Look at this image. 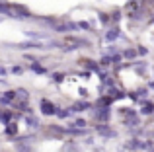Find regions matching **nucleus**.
I'll use <instances>...</instances> for the list:
<instances>
[{
  "instance_id": "dca6fc26",
  "label": "nucleus",
  "mask_w": 154,
  "mask_h": 152,
  "mask_svg": "<svg viewBox=\"0 0 154 152\" xmlns=\"http://www.w3.org/2000/svg\"><path fill=\"white\" fill-rule=\"evenodd\" d=\"M121 57L127 59V61H133V59H137V49H125L121 53Z\"/></svg>"
},
{
  "instance_id": "9d476101",
  "label": "nucleus",
  "mask_w": 154,
  "mask_h": 152,
  "mask_svg": "<svg viewBox=\"0 0 154 152\" xmlns=\"http://www.w3.org/2000/svg\"><path fill=\"white\" fill-rule=\"evenodd\" d=\"M4 135L6 137H18V125H16V121H12V123H8L6 125V131H4Z\"/></svg>"
},
{
  "instance_id": "a878e982",
  "label": "nucleus",
  "mask_w": 154,
  "mask_h": 152,
  "mask_svg": "<svg viewBox=\"0 0 154 152\" xmlns=\"http://www.w3.org/2000/svg\"><path fill=\"white\" fill-rule=\"evenodd\" d=\"M53 78H55V82H63V80H64V74L63 72H55V74H53Z\"/></svg>"
},
{
  "instance_id": "39448f33",
  "label": "nucleus",
  "mask_w": 154,
  "mask_h": 152,
  "mask_svg": "<svg viewBox=\"0 0 154 152\" xmlns=\"http://www.w3.org/2000/svg\"><path fill=\"white\" fill-rule=\"evenodd\" d=\"M109 117H111V109H109V107H102V109H98V113L94 115V119H96V121H100V125L107 123Z\"/></svg>"
},
{
  "instance_id": "aec40b11",
  "label": "nucleus",
  "mask_w": 154,
  "mask_h": 152,
  "mask_svg": "<svg viewBox=\"0 0 154 152\" xmlns=\"http://www.w3.org/2000/svg\"><path fill=\"white\" fill-rule=\"evenodd\" d=\"M18 47H22V49H33V47H37V49H39V47H43V43H20V45Z\"/></svg>"
},
{
  "instance_id": "cd10ccee",
  "label": "nucleus",
  "mask_w": 154,
  "mask_h": 152,
  "mask_svg": "<svg viewBox=\"0 0 154 152\" xmlns=\"http://www.w3.org/2000/svg\"><path fill=\"white\" fill-rule=\"evenodd\" d=\"M78 27H80V29H90V23H88V22H80Z\"/></svg>"
},
{
  "instance_id": "423d86ee",
  "label": "nucleus",
  "mask_w": 154,
  "mask_h": 152,
  "mask_svg": "<svg viewBox=\"0 0 154 152\" xmlns=\"http://www.w3.org/2000/svg\"><path fill=\"white\" fill-rule=\"evenodd\" d=\"M127 150H146V142H143L140 138H131V141L125 144Z\"/></svg>"
},
{
  "instance_id": "7ed1b4c3",
  "label": "nucleus",
  "mask_w": 154,
  "mask_h": 152,
  "mask_svg": "<svg viewBox=\"0 0 154 152\" xmlns=\"http://www.w3.org/2000/svg\"><path fill=\"white\" fill-rule=\"evenodd\" d=\"M10 8H12V12H14V16L16 18H29L31 16V12L27 10L26 6H22V4H10Z\"/></svg>"
},
{
  "instance_id": "412c9836",
  "label": "nucleus",
  "mask_w": 154,
  "mask_h": 152,
  "mask_svg": "<svg viewBox=\"0 0 154 152\" xmlns=\"http://www.w3.org/2000/svg\"><path fill=\"white\" fill-rule=\"evenodd\" d=\"M86 125H88V123L84 121V119H74V125H72V127H74V129H80V131H86V129H84Z\"/></svg>"
},
{
  "instance_id": "393cba45",
  "label": "nucleus",
  "mask_w": 154,
  "mask_h": 152,
  "mask_svg": "<svg viewBox=\"0 0 154 152\" xmlns=\"http://www.w3.org/2000/svg\"><path fill=\"white\" fill-rule=\"evenodd\" d=\"M10 72H12V74H22L23 68H22L20 65H16V66H12V68H10Z\"/></svg>"
},
{
  "instance_id": "2eb2a0df",
  "label": "nucleus",
  "mask_w": 154,
  "mask_h": 152,
  "mask_svg": "<svg viewBox=\"0 0 154 152\" xmlns=\"http://www.w3.org/2000/svg\"><path fill=\"white\" fill-rule=\"evenodd\" d=\"M16 96H18L20 102H27V99H29V92L23 90V88H18V90H16Z\"/></svg>"
},
{
  "instance_id": "a211bd4d",
  "label": "nucleus",
  "mask_w": 154,
  "mask_h": 152,
  "mask_svg": "<svg viewBox=\"0 0 154 152\" xmlns=\"http://www.w3.org/2000/svg\"><path fill=\"white\" fill-rule=\"evenodd\" d=\"M57 117L59 119H68L70 117V109H63V107H57Z\"/></svg>"
},
{
  "instance_id": "ddd939ff",
  "label": "nucleus",
  "mask_w": 154,
  "mask_h": 152,
  "mask_svg": "<svg viewBox=\"0 0 154 152\" xmlns=\"http://www.w3.org/2000/svg\"><path fill=\"white\" fill-rule=\"evenodd\" d=\"M29 70H33L35 74H47V72H49V70H47L45 66H41L39 62H31V65H29Z\"/></svg>"
},
{
  "instance_id": "6e6552de",
  "label": "nucleus",
  "mask_w": 154,
  "mask_h": 152,
  "mask_svg": "<svg viewBox=\"0 0 154 152\" xmlns=\"http://www.w3.org/2000/svg\"><path fill=\"white\" fill-rule=\"evenodd\" d=\"M86 109H90V102H76L70 107V113H78V111H86Z\"/></svg>"
},
{
  "instance_id": "c756f323",
  "label": "nucleus",
  "mask_w": 154,
  "mask_h": 152,
  "mask_svg": "<svg viewBox=\"0 0 154 152\" xmlns=\"http://www.w3.org/2000/svg\"><path fill=\"white\" fill-rule=\"evenodd\" d=\"M8 74V70L6 68H2V66H0V76H6Z\"/></svg>"
},
{
  "instance_id": "f8f14e48",
  "label": "nucleus",
  "mask_w": 154,
  "mask_h": 152,
  "mask_svg": "<svg viewBox=\"0 0 154 152\" xmlns=\"http://www.w3.org/2000/svg\"><path fill=\"white\" fill-rule=\"evenodd\" d=\"M123 125H127V127H137V125H139V117H137V113L129 115V117H123Z\"/></svg>"
},
{
  "instance_id": "9b49d317",
  "label": "nucleus",
  "mask_w": 154,
  "mask_h": 152,
  "mask_svg": "<svg viewBox=\"0 0 154 152\" xmlns=\"http://www.w3.org/2000/svg\"><path fill=\"white\" fill-rule=\"evenodd\" d=\"M26 125H27V129H37L39 119L35 117V115H26Z\"/></svg>"
},
{
  "instance_id": "6ab92c4d",
  "label": "nucleus",
  "mask_w": 154,
  "mask_h": 152,
  "mask_svg": "<svg viewBox=\"0 0 154 152\" xmlns=\"http://www.w3.org/2000/svg\"><path fill=\"white\" fill-rule=\"evenodd\" d=\"M111 103H113V98H111V96H103V98L98 102V105L100 107H109Z\"/></svg>"
},
{
  "instance_id": "5701e85b",
  "label": "nucleus",
  "mask_w": 154,
  "mask_h": 152,
  "mask_svg": "<svg viewBox=\"0 0 154 152\" xmlns=\"http://www.w3.org/2000/svg\"><path fill=\"white\" fill-rule=\"evenodd\" d=\"M109 65H113L111 57H109V55H103V59L100 61V66H109Z\"/></svg>"
},
{
  "instance_id": "2f4dec72",
  "label": "nucleus",
  "mask_w": 154,
  "mask_h": 152,
  "mask_svg": "<svg viewBox=\"0 0 154 152\" xmlns=\"http://www.w3.org/2000/svg\"><path fill=\"white\" fill-rule=\"evenodd\" d=\"M152 23H154V20H152Z\"/></svg>"
},
{
  "instance_id": "20e7f679",
  "label": "nucleus",
  "mask_w": 154,
  "mask_h": 152,
  "mask_svg": "<svg viewBox=\"0 0 154 152\" xmlns=\"http://www.w3.org/2000/svg\"><path fill=\"white\" fill-rule=\"evenodd\" d=\"M119 35H121V29H119L117 26L107 27V29H105V35H103V41H105V43H113L117 37H119Z\"/></svg>"
},
{
  "instance_id": "b1692460",
  "label": "nucleus",
  "mask_w": 154,
  "mask_h": 152,
  "mask_svg": "<svg viewBox=\"0 0 154 152\" xmlns=\"http://www.w3.org/2000/svg\"><path fill=\"white\" fill-rule=\"evenodd\" d=\"M146 53H148V49H146V47H143V45H140L139 49H137V57H144Z\"/></svg>"
},
{
  "instance_id": "0eeeda50",
  "label": "nucleus",
  "mask_w": 154,
  "mask_h": 152,
  "mask_svg": "<svg viewBox=\"0 0 154 152\" xmlns=\"http://www.w3.org/2000/svg\"><path fill=\"white\" fill-rule=\"evenodd\" d=\"M96 129H98V133L102 135V137H107V138H113V137H115V131H111V127H107V123L98 125Z\"/></svg>"
},
{
  "instance_id": "f3484780",
  "label": "nucleus",
  "mask_w": 154,
  "mask_h": 152,
  "mask_svg": "<svg viewBox=\"0 0 154 152\" xmlns=\"http://www.w3.org/2000/svg\"><path fill=\"white\" fill-rule=\"evenodd\" d=\"M100 23L105 26V27H109V26H111V16L105 14V12H102V14H100Z\"/></svg>"
},
{
  "instance_id": "1a4fd4ad",
  "label": "nucleus",
  "mask_w": 154,
  "mask_h": 152,
  "mask_svg": "<svg viewBox=\"0 0 154 152\" xmlns=\"http://www.w3.org/2000/svg\"><path fill=\"white\" fill-rule=\"evenodd\" d=\"M140 115H144V117H148V115H154V103L146 99V103H143V107H140Z\"/></svg>"
},
{
  "instance_id": "4468645a",
  "label": "nucleus",
  "mask_w": 154,
  "mask_h": 152,
  "mask_svg": "<svg viewBox=\"0 0 154 152\" xmlns=\"http://www.w3.org/2000/svg\"><path fill=\"white\" fill-rule=\"evenodd\" d=\"M80 65H86V68L90 70H96V72H100V65L96 61H88V59H84V61H80Z\"/></svg>"
},
{
  "instance_id": "c85d7f7f",
  "label": "nucleus",
  "mask_w": 154,
  "mask_h": 152,
  "mask_svg": "<svg viewBox=\"0 0 154 152\" xmlns=\"http://www.w3.org/2000/svg\"><path fill=\"white\" fill-rule=\"evenodd\" d=\"M78 94H80V96H88V90H86V88H80Z\"/></svg>"
},
{
  "instance_id": "4be33fe9",
  "label": "nucleus",
  "mask_w": 154,
  "mask_h": 152,
  "mask_svg": "<svg viewBox=\"0 0 154 152\" xmlns=\"http://www.w3.org/2000/svg\"><path fill=\"white\" fill-rule=\"evenodd\" d=\"M26 37H31V39H45L47 35H43V33H35V31H26Z\"/></svg>"
},
{
  "instance_id": "bb28decb",
  "label": "nucleus",
  "mask_w": 154,
  "mask_h": 152,
  "mask_svg": "<svg viewBox=\"0 0 154 152\" xmlns=\"http://www.w3.org/2000/svg\"><path fill=\"white\" fill-rule=\"evenodd\" d=\"M109 16H111V22L117 23V22H119V18H121V12H113V14H109Z\"/></svg>"
},
{
  "instance_id": "f257e3e1",
  "label": "nucleus",
  "mask_w": 154,
  "mask_h": 152,
  "mask_svg": "<svg viewBox=\"0 0 154 152\" xmlns=\"http://www.w3.org/2000/svg\"><path fill=\"white\" fill-rule=\"evenodd\" d=\"M39 107H41V113L45 115V117H51V115L57 113V105L51 102V99H41V103H39Z\"/></svg>"
},
{
  "instance_id": "7c9ffc66",
  "label": "nucleus",
  "mask_w": 154,
  "mask_h": 152,
  "mask_svg": "<svg viewBox=\"0 0 154 152\" xmlns=\"http://www.w3.org/2000/svg\"><path fill=\"white\" fill-rule=\"evenodd\" d=\"M148 88H150V90H154V82H150V84H148Z\"/></svg>"
},
{
  "instance_id": "f03ea898",
  "label": "nucleus",
  "mask_w": 154,
  "mask_h": 152,
  "mask_svg": "<svg viewBox=\"0 0 154 152\" xmlns=\"http://www.w3.org/2000/svg\"><path fill=\"white\" fill-rule=\"evenodd\" d=\"M78 29V23L74 22H57L55 31H60V33H66V31H76Z\"/></svg>"
}]
</instances>
